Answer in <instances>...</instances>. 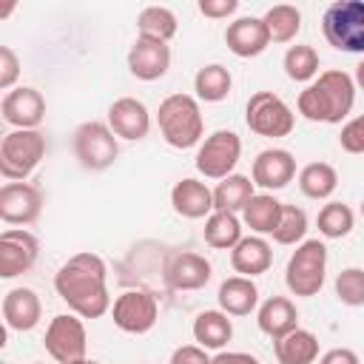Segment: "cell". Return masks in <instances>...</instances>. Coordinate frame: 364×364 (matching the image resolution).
Segmentation results:
<instances>
[{"instance_id": "6da1fadb", "label": "cell", "mask_w": 364, "mask_h": 364, "mask_svg": "<svg viewBox=\"0 0 364 364\" xmlns=\"http://www.w3.org/2000/svg\"><path fill=\"white\" fill-rule=\"evenodd\" d=\"M54 290L80 318H100L111 313L108 267L102 256L91 250L74 253L60 264V270L54 273Z\"/></svg>"}, {"instance_id": "7a4b0ae2", "label": "cell", "mask_w": 364, "mask_h": 364, "mask_svg": "<svg viewBox=\"0 0 364 364\" xmlns=\"http://www.w3.org/2000/svg\"><path fill=\"white\" fill-rule=\"evenodd\" d=\"M353 105H355V80L341 68L321 71L296 100V108L304 119L327 122V125L347 119Z\"/></svg>"}, {"instance_id": "3957f363", "label": "cell", "mask_w": 364, "mask_h": 364, "mask_svg": "<svg viewBox=\"0 0 364 364\" xmlns=\"http://www.w3.org/2000/svg\"><path fill=\"white\" fill-rule=\"evenodd\" d=\"M156 125H159L162 139L176 151L199 145L202 134H205V119H202V111H199V100L191 97V94L165 97L156 108Z\"/></svg>"}, {"instance_id": "277c9868", "label": "cell", "mask_w": 364, "mask_h": 364, "mask_svg": "<svg viewBox=\"0 0 364 364\" xmlns=\"http://www.w3.org/2000/svg\"><path fill=\"white\" fill-rule=\"evenodd\" d=\"M327 279V247L321 239H304L296 245L284 267V284L293 296L310 299L324 287Z\"/></svg>"}, {"instance_id": "5b68a950", "label": "cell", "mask_w": 364, "mask_h": 364, "mask_svg": "<svg viewBox=\"0 0 364 364\" xmlns=\"http://www.w3.org/2000/svg\"><path fill=\"white\" fill-rule=\"evenodd\" d=\"M324 40L344 54H364V0H336L321 17Z\"/></svg>"}, {"instance_id": "8992f818", "label": "cell", "mask_w": 364, "mask_h": 364, "mask_svg": "<svg viewBox=\"0 0 364 364\" xmlns=\"http://www.w3.org/2000/svg\"><path fill=\"white\" fill-rule=\"evenodd\" d=\"M46 156V136L34 131H9L0 142V173L9 182H26Z\"/></svg>"}, {"instance_id": "52a82bcc", "label": "cell", "mask_w": 364, "mask_h": 364, "mask_svg": "<svg viewBox=\"0 0 364 364\" xmlns=\"http://www.w3.org/2000/svg\"><path fill=\"white\" fill-rule=\"evenodd\" d=\"M245 122L259 136L282 139V136H290L293 134L296 114H293V108L279 94H273V91H256V94H250V100L245 105Z\"/></svg>"}, {"instance_id": "ba28073f", "label": "cell", "mask_w": 364, "mask_h": 364, "mask_svg": "<svg viewBox=\"0 0 364 364\" xmlns=\"http://www.w3.org/2000/svg\"><path fill=\"white\" fill-rule=\"evenodd\" d=\"M119 136L108 128V122H82L74 131V156L85 171H105L119 156Z\"/></svg>"}, {"instance_id": "9c48e42d", "label": "cell", "mask_w": 364, "mask_h": 364, "mask_svg": "<svg viewBox=\"0 0 364 364\" xmlns=\"http://www.w3.org/2000/svg\"><path fill=\"white\" fill-rule=\"evenodd\" d=\"M46 353L57 361V364H77L85 355L88 350V333H85V324L77 313H60L48 321L46 327Z\"/></svg>"}, {"instance_id": "30bf717a", "label": "cell", "mask_w": 364, "mask_h": 364, "mask_svg": "<svg viewBox=\"0 0 364 364\" xmlns=\"http://www.w3.org/2000/svg\"><path fill=\"white\" fill-rule=\"evenodd\" d=\"M239 156H242V139L236 131H228V128H219L213 131L210 136H205L199 142V151H196V171L205 176V179H225L233 173V168L239 165Z\"/></svg>"}, {"instance_id": "8fae6325", "label": "cell", "mask_w": 364, "mask_h": 364, "mask_svg": "<svg viewBox=\"0 0 364 364\" xmlns=\"http://www.w3.org/2000/svg\"><path fill=\"white\" fill-rule=\"evenodd\" d=\"M111 318L122 333L131 336H145L154 330L159 318V304L156 296L148 290H125L114 299L111 304Z\"/></svg>"}, {"instance_id": "7c38bea8", "label": "cell", "mask_w": 364, "mask_h": 364, "mask_svg": "<svg viewBox=\"0 0 364 364\" xmlns=\"http://www.w3.org/2000/svg\"><path fill=\"white\" fill-rule=\"evenodd\" d=\"M40 256V242L34 233L23 228H9L0 233V276L14 279L28 273L37 264Z\"/></svg>"}, {"instance_id": "4fadbf2b", "label": "cell", "mask_w": 364, "mask_h": 364, "mask_svg": "<svg viewBox=\"0 0 364 364\" xmlns=\"http://www.w3.org/2000/svg\"><path fill=\"white\" fill-rule=\"evenodd\" d=\"M43 213V191L31 182H6L0 188V219L6 225H34Z\"/></svg>"}, {"instance_id": "5bb4252c", "label": "cell", "mask_w": 364, "mask_h": 364, "mask_svg": "<svg viewBox=\"0 0 364 364\" xmlns=\"http://www.w3.org/2000/svg\"><path fill=\"white\" fill-rule=\"evenodd\" d=\"M0 114L9 125H14V131H34V128H40V122L46 117V100L37 88L17 85L3 97Z\"/></svg>"}, {"instance_id": "9a60e30c", "label": "cell", "mask_w": 364, "mask_h": 364, "mask_svg": "<svg viewBox=\"0 0 364 364\" xmlns=\"http://www.w3.org/2000/svg\"><path fill=\"white\" fill-rule=\"evenodd\" d=\"M171 68V46L154 37H136L128 48V71L142 80V82H154L159 77H165Z\"/></svg>"}, {"instance_id": "2e32d148", "label": "cell", "mask_w": 364, "mask_h": 364, "mask_svg": "<svg viewBox=\"0 0 364 364\" xmlns=\"http://www.w3.org/2000/svg\"><path fill=\"white\" fill-rule=\"evenodd\" d=\"M293 176H296V156L290 151H284V148H267V151H259L256 154L250 179L264 193H273V191L287 188L293 182Z\"/></svg>"}, {"instance_id": "e0dca14e", "label": "cell", "mask_w": 364, "mask_h": 364, "mask_svg": "<svg viewBox=\"0 0 364 364\" xmlns=\"http://www.w3.org/2000/svg\"><path fill=\"white\" fill-rule=\"evenodd\" d=\"M108 128L128 142H139L151 131V111L136 97H119L108 105Z\"/></svg>"}, {"instance_id": "ac0fdd59", "label": "cell", "mask_w": 364, "mask_h": 364, "mask_svg": "<svg viewBox=\"0 0 364 364\" xmlns=\"http://www.w3.org/2000/svg\"><path fill=\"white\" fill-rule=\"evenodd\" d=\"M210 262L193 250H179L165 264V282L171 290H202L210 282Z\"/></svg>"}, {"instance_id": "d6986e66", "label": "cell", "mask_w": 364, "mask_h": 364, "mask_svg": "<svg viewBox=\"0 0 364 364\" xmlns=\"http://www.w3.org/2000/svg\"><path fill=\"white\" fill-rule=\"evenodd\" d=\"M225 46L236 54V57H242V60H247V57H259L267 46H270V34H267V26H264V20L262 17H236L233 23H228V28H225Z\"/></svg>"}, {"instance_id": "ffe728a7", "label": "cell", "mask_w": 364, "mask_h": 364, "mask_svg": "<svg viewBox=\"0 0 364 364\" xmlns=\"http://www.w3.org/2000/svg\"><path fill=\"white\" fill-rule=\"evenodd\" d=\"M171 208L182 219H208L213 213V191L205 182L185 176L171 188Z\"/></svg>"}, {"instance_id": "44dd1931", "label": "cell", "mask_w": 364, "mask_h": 364, "mask_svg": "<svg viewBox=\"0 0 364 364\" xmlns=\"http://www.w3.org/2000/svg\"><path fill=\"white\" fill-rule=\"evenodd\" d=\"M43 304L31 287H11L3 296V321L14 333H28L40 324Z\"/></svg>"}, {"instance_id": "7402d4cb", "label": "cell", "mask_w": 364, "mask_h": 364, "mask_svg": "<svg viewBox=\"0 0 364 364\" xmlns=\"http://www.w3.org/2000/svg\"><path fill=\"white\" fill-rule=\"evenodd\" d=\"M256 324L264 336H270L273 341H279L282 336L293 333L299 327V310L287 296H270L259 304L256 310Z\"/></svg>"}, {"instance_id": "603a6c76", "label": "cell", "mask_w": 364, "mask_h": 364, "mask_svg": "<svg viewBox=\"0 0 364 364\" xmlns=\"http://www.w3.org/2000/svg\"><path fill=\"white\" fill-rule=\"evenodd\" d=\"M230 264H233V270L239 273V276H247V279H253V276H262V273H267L270 270V264H273V250H270V245L262 239V236H245L233 250H230Z\"/></svg>"}, {"instance_id": "cb8c5ba5", "label": "cell", "mask_w": 364, "mask_h": 364, "mask_svg": "<svg viewBox=\"0 0 364 364\" xmlns=\"http://www.w3.org/2000/svg\"><path fill=\"white\" fill-rule=\"evenodd\" d=\"M216 301L228 316H250L259 307V287L247 276H230L219 284Z\"/></svg>"}, {"instance_id": "d4e9b609", "label": "cell", "mask_w": 364, "mask_h": 364, "mask_svg": "<svg viewBox=\"0 0 364 364\" xmlns=\"http://www.w3.org/2000/svg\"><path fill=\"white\" fill-rule=\"evenodd\" d=\"M193 341L205 350H225V344L233 338V321L225 310H202L193 318Z\"/></svg>"}, {"instance_id": "484cf974", "label": "cell", "mask_w": 364, "mask_h": 364, "mask_svg": "<svg viewBox=\"0 0 364 364\" xmlns=\"http://www.w3.org/2000/svg\"><path fill=\"white\" fill-rule=\"evenodd\" d=\"M256 196V185L250 176L245 173H230L225 179L216 182L213 188V210H225V213H242L245 205Z\"/></svg>"}, {"instance_id": "4316f807", "label": "cell", "mask_w": 364, "mask_h": 364, "mask_svg": "<svg viewBox=\"0 0 364 364\" xmlns=\"http://www.w3.org/2000/svg\"><path fill=\"white\" fill-rule=\"evenodd\" d=\"M273 355L279 364H313L318 358V338L316 333L296 327L293 333L273 341Z\"/></svg>"}, {"instance_id": "83f0119b", "label": "cell", "mask_w": 364, "mask_h": 364, "mask_svg": "<svg viewBox=\"0 0 364 364\" xmlns=\"http://www.w3.org/2000/svg\"><path fill=\"white\" fill-rule=\"evenodd\" d=\"M282 208H284V202H279L273 193H256L247 205H245V210H242V222L256 233V236H264V233H270L273 236V230L279 228V219H282Z\"/></svg>"}, {"instance_id": "f1b7e54d", "label": "cell", "mask_w": 364, "mask_h": 364, "mask_svg": "<svg viewBox=\"0 0 364 364\" xmlns=\"http://www.w3.org/2000/svg\"><path fill=\"white\" fill-rule=\"evenodd\" d=\"M202 236L205 242L213 247V250H233L245 236H242V222L236 213H225V210H213L208 219H205V228H202Z\"/></svg>"}, {"instance_id": "f546056e", "label": "cell", "mask_w": 364, "mask_h": 364, "mask_svg": "<svg viewBox=\"0 0 364 364\" xmlns=\"http://www.w3.org/2000/svg\"><path fill=\"white\" fill-rule=\"evenodd\" d=\"M338 188V173L330 162H307L299 171V191L307 199H330Z\"/></svg>"}, {"instance_id": "4dcf8cb0", "label": "cell", "mask_w": 364, "mask_h": 364, "mask_svg": "<svg viewBox=\"0 0 364 364\" xmlns=\"http://www.w3.org/2000/svg\"><path fill=\"white\" fill-rule=\"evenodd\" d=\"M230 85H233V77H230V71L222 63H208L193 77V91H196V100H202V102H222V100H228Z\"/></svg>"}, {"instance_id": "1f68e13d", "label": "cell", "mask_w": 364, "mask_h": 364, "mask_svg": "<svg viewBox=\"0 0 364 364\" xmlns=\"http://www.w3.org/2000/svg\"><path fill=\"white\" fill-rule=\"evenodd\" d=\"M264 26L270 34V43H293L301 31V11L290 3H276L264 11Z\"/></svg>"}, {"instance_id": "d6a6232c", "label": "cell", "mask_w": 364, "mask_h": 364, "mask_svg": "<svg viewBox=\"0 0 364 364\" xmlns=\"http://www.w3.org/2000/svg\"><path fill=\"white\" fill-rule=\"evenodd\" d=\"M136 28H139L142 37H154V40L171 43L176 37V31H179V23H176V14L168 6H145L136 14Z\"/></svg>"}, {"instance_id": "836d02e7", "label": "cell", "mask_w": 364, "mask_h": 364, "mask_svg": "<svg viewBox=\"0 0 364 364\" xmlns=\"http://www.w3.org/2000/svg\"><path fill=\"white\" fill-rule=\"evenodd\" d=\"M284 74L293 80V82H313L316 74H318V51L313 46H304V43H296L284 51Z\"/></svg>"}, {"instance_id": "e575fe53", "label": "cell", "mask_w": 364, "mask_h": 364, "mask_svg": "<svg viewBox=\"0 0 364 364\" xmlns=\"http://www.w3.org/2000/svg\"><path fill=\"white\" fill-rule=\"evenodd\" d=\"M316 225H318V233H321L324 239H344V236L353 230V225H355V213H353V208L344 205V202H327V205L318 210Z\"/></svg>"}, {"instance_id": "d590c367", "label": "cell", "mask_w": 364, "mask_h": 364, "mask_svg": "<svg viewBox=\"0 0 364 364\" xmlns=\"http://www.w3.org/2000/svg\"><path fill=\"white\" fill-rule=\"evenodd\" d=\"M307 213L304 208H296V205H284L282 208V219H279V228L273 230V239L279 245H301L304 236H307Z\"/></svg>"}, {"instance_id": "8d00e7d4", "label": "cell", "mask_w": 364, "mask_h": 364, "mask_svg": "<svg viewBox=\"0 0 364 364\" xmlns=\"http://www.w3.org/2000/svg\"><path fill=\"white\" fill-rule=\"evenodd\" d=\"M336 299L347 307H364V270L344 267L336 276Z\"/></svg>"}, {"instance_id": "74e56055", "label": "cell", "mask_w": 364, "mask_h": 364, "mask_svg": "<svg viewBox=\"0 0 364 364\" xmlns=\"http://www.w3.org/2000/svg\"><path fill=\"white\" fill-rule=\"evenodd\" d=\"M338 145L347 154H364V114H358V117H353L341 125Z\"/></svg>"}, {"instance_id": "f35d334b", "label": "cell", "mask_w": 364, "mask_h": 364, "mask_svg": "<svg viewBox=\"0 0 364 364\" xmlns=\"http://www.w3.org/2000/svg\"><path fill=\"white\" fill-rule=\"evenodd\" d=\"M20 77V57L11 46H0V88L9 94Z\"/></svg>"}, {"instance_id": "ab89813d", "label": "cell", "mask_w": 364, "mask_h": 364, "mask_svg": "<svg viewBox=\"0 0 364 364\" xmlns=\"http://www.w3.org/2000/svg\"><path fill=\"white\" fill-rule=\"evenodd\" d=\"M196 9L210 20H228L230 14L239 11V0H199Z\"/></svg>"}, {"instance_id": "60d3db41", "label": "cell", "mask_w": 364, "mask_h": 364, "mask_svg": "<svg viewBox=\"0 0 364 364\" xmlns=\"http://www.w3.org/2000/svg\"><path fill=\"white\" fill-rule=\"evenodd\" d=\"M210 358L213 355H208L205 347H199V344H182V347L173 350L171 364H210Z\"/></svg>"}, {"instance_id": "b9f144b4", "label": "cell", "mask_w": 364, "mask_h": 364, "mask_svg": "<svg viewBox=\"0 0 364 364\" xmlns=\"http://www.w3.org/2000/svg\"><path fill=\"white\" fill-rule=\"evenodd\" d=\"M318 364H361V358L350 347H333L318 358Z\"/></svg>"}, {"instance_id": "7bdbcfd3", "label": "cell", "mask_w": 364, "mask_h": 364, "mask_svg": "<svg viewBox=\"0 0 364 364\" xmlns=\"http://www.w3.org/2000/svg\"><path fill=\"white\" fill-rule=\"evenodd\" d=\"M210 364H262V361L250 353H242V350H219L210 358Z\"/></svg>"}, {"instance_id": "ee69618b", "label": "cell", "mask_w": 364, "mask_h": 364, "mask_svg": "<svg viewBox=\"0 0 364 364\" xmlns=\"http://www.w3.org/2000/svg\"><path fill=\"white\" fill-rule=\"evenodd\" d=\"M353 80H355V88H361V91H364V60L355 65V74H353Z\"/></svg>"}, {"instance_id": "f6af8a7d", "label": "cell", "mask_w": 364, "mask_h": 364, "mask_svg": "<svg viewBox=\"0 0 364 364\" xmlns=\"http://www.w3.org/2000/svg\"><path fill=\"white\" fill-rule=\"evenodd\" d=\"M77 364H102V361H94V358H82V361H77Z\"/></svg>"}, {"instance_id": "bcb514c9", "label": "cell", "mask_w": 364, "mask_h": 364, "mask_svg": "<svg viewBox=\"0 0 364 364\" xmlns=\"http://www.w3.org/2000/svg\"><path fill=\"white\" fill-rule=\"evenodd\" d=\"M361 216H364V202H361Z\"/></svg>"}, {"instance_id": "7dc6e473", "label": "cell", "mask_w": 364, "mask_h": 364, "mask_svg": "<svg viewBox=\"0 0 364 364\" xmlns=\"http://www.w3.org/2000/svg\"><path fill=\"white\" fill-rule=\"evenodd\" d=\"M34 364H46V361H34Z\"/></svg>"}, {"instance_id": "c3c4849f", "label": "cell", "mask_w": 364, "mask_h": 364, "mask_svg": "<svg viewBox=\"0 0 364 364\" xmlns=\"http://www.w3.org/2000/svg\"><path fill=\"white\" fill-rule=\"evenodd\" d=\"M3 364H9V361H3Z\"/></svg>"}, {"instance_id": "681fc988", "label": "cell", "mask_w": 364, "mask_h": 364, "mask_svg": "<svg viewBox=\"0 0 364 364\" xmlns=\"http://www.w3.org/2000/svg\"><path fill=\"white\" fill-rule=\"evenodd\" d=\"M142 364H145V361H142Z\"/></svg>"}]
</instances>
